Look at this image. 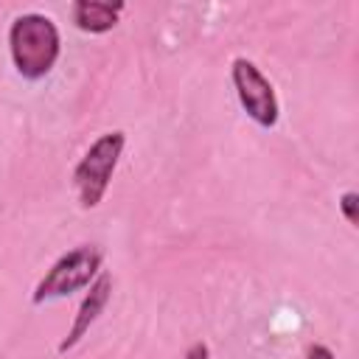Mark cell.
Returning <instances> with one entry per match:
<instances>
[{"mask_svg":"<svg viewBox=\"0 0 359 359\" xmlns=\"http://www.w3.org/2000/svg\"><path fill=\"white\" fill-rule=\"evenodd\" d=\"M73 22L81 28V31H90V34H104L109 28H115L121 11H123V3H98V0H76L73 3Z\"/></svg>","mask_w":359,"mask_h":359,"instance_id":"obj_6","label":"cell"},{"mask_svg":"<svg viewBox=\"0 0 359 359\" xmlns=\"http://www.w3.org/2000/svg\"><path fill=\"white\" fill-rule=\"evenodd\" d=\"M8 50L17 73L22 79H42L53 70L59 59V31L45 14H22L11 22Z\"/></svg>","mask_w":359,"mask_h":359,"instance_id":"obj_1","label":"cell"},{"mask_svg":"<svg viewBox=\"0 0 359 359\" xmlns=\"http://www.w3.org/2000/svg\"><path fill=\"white\" fill-rule=\"evenodd\" d=\"M306 359H334V353L325 345H311L309 353H306Z\"/></svg>","mask_w":359,"mask_h":359,"instance_id":"obj_9","label":"cell"},{"mask_svg":"<svg viewBox=\"0 0 359 359\" xmlns=\"http://www.w3.org/2000/svg\"><path fill=\"white\" fill-rule=\"evenodd\" d=\"M339 208H342V213H345L348 224H356V194H353V191L342 194V199H339Z\"/></svg>","mask_w":359,"mask_h":359,"instance_id":"obj_7","label":"cell"},{"mask_svg":"<svg viewBox=\"0 0 359 359\" xmlns=\"http://www.w3.org/2000/svg\"><path fill=\"white\" fill-rule=\"evenodd\" d=\"M230 79H233V87H236V95H238V104L241 109L258 123V126H275L278 123V98H275V90L269 84V79L258 70L255 62L238 56L233 59V67H230Z\"/></svg>","mask_w":359,"mask_h":359,"instance_id":"obj_4","label":"cell"},{"mask_svg":"<svg viewBox=\"0 0 359 359\" xmlns=\"http://www.w3.org/2000/svg\"><path fill=\"white\" fill-rule=\"evenodd\" d=\"M109 294H112V278H109V272H98V278L90 283V292L84 294V300H81V306H79V311H76V320H73L67 337L59 342V353L70 351V348L90 331V325H93V323L98 320V314L107 309Z\"/></svg>","mask_w":359,"mask_h":359,"instance_id":"obj_5","label":"cell"},{"mask_svg":"<svg viewBox=\"0 0 359 359\" xmlns=\"http://www.w3.org/2000/svg\"><path fill=\"white\" fill-rule=\"evenodd\" d=\"M123 146H126V135L121 129H115V132L101 135L84 151V157L79 160V165L73 171V185H76L81 208L90 210V208H95L104 199V194L109 188V180L115 174V165L121 160Z\"/></svg>","mask_w":359,"mask_h":359,"instance_id":"obj_2","label":"cell"},{"mask_svg":"<svg viewBox=\"0 0 359 359\" xmlns=\"http://www.w3.org/2000/svg\"><path fill=\"white\" fill-rule=\"evenodd\" d=\"M185 359H208V345L205 342H194L185 353Z\"/></svg>","mask_w":359,"mask_h":359,"instance_id":"obj_8","label":"cell"},{"mask_svg":"<svg viewBox=\"0 0 359 359\" xmlns=\"http://www.w3.org/2000/svg\"><path fill=\"white\" fill-rule=\"evenodd\" d=\"M101 269V250L93 244H81L70 252H65L48 272L45 278L36 283L34 289V303H45L53 297H67L84 286H90V280L98 275Z\"/></svg>","mask_w":359,"mask_h":359,"instance_id":"obj_3","label":"cell"}]
</instances>
